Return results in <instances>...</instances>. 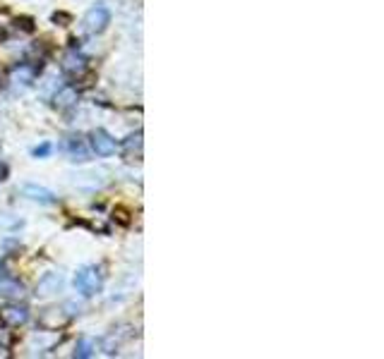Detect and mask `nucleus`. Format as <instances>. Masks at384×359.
Masks as SVG:
<instances>
[{
  "label": "nucleus",
  "instance_id": "f257e3e1",
  "mask_svg": "<svg viewBox=\"0 0 384 359\" xmlns=\"http://www.w3.org/2000/svg\"><path fill=\"white\" fill-rule=\"evenodd\" d=\"M103 280H101V273H98L96 266H84L75 273V290L84 297H91L101 290Z\"/></svg>",
  "mask_w": 384,
  "mask_h": 359
},
{
  "label": "nucleus",
  "instance_id": "f03ea898",
  "mask_svg": "<svg viewBox=\"0 0 384 359\" xmlns=\"http://www.w3.org/2000/svg\"><path fill=\"white\" fill-rule=\"evenodd\" d=\"M82 24H84L87 34H103V31L108 29V24H111V10H108L103 3H96L94 8L87 10Z\"/></svg>",
  "mask_w": 384,
  "mask_h": 359
},
{
  "label": "nucleus",
  "instance_id": "7ed1b4c3",
  "mask_svg": "<svg viewBox=\"0 0 384 359\" xmlns=\"http://www.w3.org/2000/svg\"><path fill=\"white\" fill-rule=\"evenodd\" d=\"M91 148H94V153L96 156H113L115 153V139L111 135H108L106 130H94L91 132Z\"/></svg>",
  "mask_w": 384,
  "mask_h": 359
},
{
  "label": "nucleus",
  "instance_id": "20e7f679",
  "mask_svg": "<svg viewBox=\"0 0 384 359\" xmlns=\"http://www.w3.org/2000/svg\"><path fill=\"white\" fill-rule=\"evenodd\" d=\"M0 321L5 326H10V328H20V326H24L29 321V312L20 305H8L0 309Z\"/></svg>",
  "mask_w": 384,
  "mask_h": 359
},
{
  "label": "nucleus",
  "instance_id": "39448f33",
  "mask_svg": "<svg viewBox=\"0 0 384 359\" xmlns=\"http://www.w3.org/2000/svg\"><path fill=\"white\" fill-rule=\"evenodd\" d=\"M63 275L60 273H46V275H41L38 278V283H36V295H41V297H48V295H56V292L63 290Z\"/></svg>",
  "mask_w": 384,
  "mask_h": 359
},
{
  "label": "nucleus",
  "instance_id": "423d86ee",
  "mask_svg": "<svg viewBox=\"0 0 384 359\" xmlns=\"http://www.w3.org/2000/svg\"><path fill=\"white\" fill-rule=\"evenodd\" d=\"M65 148H68V153H70V158H73V161H80V163L89 161V146H87V142L82 139L80 135L68 137V142H65Z\"/></svg>",
  "mask_w": 384,
  "mask_h": 359
},
{
  "label": "nucleus",
  "instance_id": "0eeeda50",
  "mask_svg": "<svg viewBox=\"0 0 384 359\" xmlns=\"http://www.w3.org/2000/svg\"><path fill=\"white\" fill-rule=\"evenodd\" d=\"M22 194L38 204H56V194H53L48 187H41V185H24L22 187Z\"/></svg>",
  "mask_w": 384,
  "mask_h": 359
},
{
  "label": "nucleus",
  "instance_id": "6e6552de",
  "mask_svg": "<svg viewBox=\"0 0 384 359\" xmlns=\"http://www.w3.org/2000/svg\"><path fill=\"white\" fill-rule=\"evenodd\" d=\"M68 319L70 316L68 314H63V309L60 307H51L41 314V326H46V328H51V330H58L60 326L68 323Z\"/></svg>",
  "mask_w": 384,
  "mask_h": 359
},
{
  "label": "nucleus",
  "instance_id": "1a4fd4ad",
  "mask_svg": "<svg viewBox=\"0 0 384 359\" xmlns=\"http://www.w3.org/2000/svg\"><path fill=\"white\" fill-rule=\"evenodd\" d=\"M63 70L68 72V75H82V72L87 70V60H84V55H80V53H75V51H70L68 55L63 58Z\"/></svg>",
  "mask_w": 384,
  "mask_h": 359
},
{
  "label": "nucleus",
  "instance_id": "9d476101",
  "mask_svg": "<svg viewBox=\"0 0 384 359\" xmlns=\"http://www.w3.org/2000/svg\"><path fill=\"white\" fill-rule=\"evenodd\" d=\"M22 287L17 280H13V278H8V275H3L0 278V295L3 297H22Z\"/></svg>",
  "mask_w": 384,
  "mask_h": 359
},
{
  "label": "nucleus",
  "instance_id": "9b49d317",
  "mask_svg": "<svg viewBox=\"0 0 384 359\" xmlns=\"http://www.w3.org/2000/svg\"><path fill=\"white\" fill-rule=\"evenodd\" d=\"M34 77H36V72H34V68H29V65H22V68H17L13 72V82L15 84H22V86L31 84Z\"/></svg>",
  "mask_w": 384,
  "mask_h": 359
},
{
  "label": "nucleus",
  "instance_id": "f8f14e48",
  "mask_svg": "<svg viewBox=\"0 0 384 359\" xmlns=\"http://www.w3.org/2000/svg\"><path fill=\"white\" fill-rule=\"evenodd\" d=\"M75 101H77V93H75V89H70V86H65V89L58 91V96H56V106H58L60 110L73 108Z\"/></svg>",
  "mask_w": 384,
  "mask_h": 359
},
{
  "label": "nucleus",
  "instance_id": "ddd939ff",
  "mask_svg": "<svg viewBox=\"0 0 384 359\" xmlns=\"http://www.w3.org/2000/svg\"><path fill=\"white\" fill-rule=\"evenodd\" d=\"M133 153L137 158L142 156V132H137V135H133L128 142H125V158L133 161Z\"/></svg>",
  "mask_w": 384,
  "mask_h": 359
},
{
  "label": "nucleus",
  "instance_id": "4468645a",
  "mask_svg": "<svg viewBox=\"0 0 384 359\" xmlns=\"http://www.w3.org/2000/svg\"><path fill=\"white\" fill-rule=\"evenodd\" d=\"M94 347H96V342H94V340H89V338H82L80 342H77L75 357H80V359L91 357V355H94Z\"/></svg>",
  "mask_w": 384,
  "mask_h": 359
},
{
  "label": "nucleus",
  "instance_id": "2eb2a0df",
  "mask_svg": "<svg viewBox=\"0 0 384 359\" xmlns=\"http://www.w3.org/2000/svg\"><path fill=\"white\" fill-rule=\"evenodd\" d=\"M51 151H53V146H51V144H48V142H43L41 146H36V148H34V151H31V153H34V158H46V156H48V153H51Z\"/></svg>",
  "mask_w": 384,
  "mask_h": 359
},
{
  "label": "nucleus",
  "instance_id": "dca6fc26",
  "mask_svg": "<svg viewBox=\"0 0 384 359\" xmlns=\"http://www.w3.org/2000/svg\"><path fill=\"white\" fill-rule=\"evenodd\" d=\"M5 178H8V168H5V165L0 163V180H5Z\"/></svg>",
  "mask_w": 384,
  "mask_h": 359
}]
</instances>
